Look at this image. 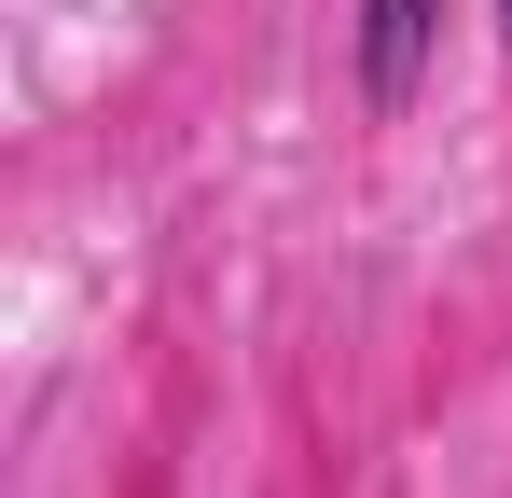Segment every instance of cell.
Here are the masks:
<instances>
[{
  "label": "cell",
  "mask_w": 512,
  "mask_h": 498,
  "mask_svg": "<svg viewBox=\"0 0 512 498\" xmlns=\"http://www.w3.org/2000/svg\"><path fill=\"white\" fill-rule=\"evenodd\" d=\"M429 42H443V0H360V97L374 111H416Z\"/></svg>",
  "instance_id": "1"
},
{
  "label": "cell",
  "mask_w": 512,
  "mask_h": 498,
  "mask_svg": "<svg viewBox=\"0 0 512 498\" xmlns=\"http://www.w3.org/2000/svg\"><path fill=\"white\" fill-rule=\"evenodd\" d=\"M499 28H512V0H499Z\"/></svg>",
  "instance_id": "2"
}]
</instances>
